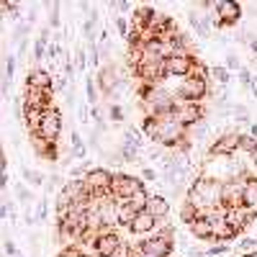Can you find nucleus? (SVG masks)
Listing matches in <instances>:
<instances>
[{"instance_id":"35","label":"nucleus","mask_w":257,"mask_h":257,"mask_svg":"<svg viewBox=\"0 0 257 257\" xmlns=\"http://www.w3.org/2000/svg\"><path fill=\"white\" fill-rule=\"evenodd\" d=\"M13 75H16V57L8 54L6 57V80H13Z\"/></svg>"},{"instance_id":"26","label":"nucleus","mask_w":257,"mask_h":257,"mask_svg":"<svg viewBox=\"0 0 257 257\" xmlns=\"http://www.w3.org/2000/svg\"><path fill=\"white\" fill-rule=\"evenodd\" d=\"M196 219H201V211H198L196 206H190V203H185V201H183V206H180V221L190 226Z\"/></svg>"},{"instance_id":"38","label":"nucleus","mask_w":257,"mask_h":257,"mask_svg":"<svg viewBox=\"0 0 257 257\" xmlns=\"http://www.w3.org/2000/svg\"><path fill=\"white\" fill-rule=\"evenodd\" d=\"M16 198L24 201V203H31V190L24 188V185H16Z\"/></svg>"},{"instance_id":"23","label":"nucleus","mask_w":257,"mask_h":257,"mask_svg":"<svg viewBox=\"0 0 257 257\" xmlns=\"http://www.w3.org/2000/svg\"><path fill=\"white\" fill-rule=\"evenodd\" d=\"M188 21H190L193 31L198 34V39H208V34H211V21H208L203 13H196V11H193V13L188 16Z\"/></svg>"},{"instance_id":"13","label":"nucleus","mask_w":257,"mask_h":257,"mask_svg":"<svg viewBox=\"0 0 257 257\" xmlns=\"http://www.w3.org/2000/svg\"><path fill=\"white\" fill-rule=\"evenodd\" d=\"M216 16H219L216 26H234L242 18V6L234 3V0H224V3H216Z\"/></svg>"},{"instance_id":"9","label":"nucleus","mask_w":257,"mask_h":257,"mask_svg":"<svg viewBox=\"0 0 257 257\" xmlns=\"http://www.w3.org/2000/svg\"><path fill=\"white\" fill-rule=\"evenodd\" d=\"M111 183H113V175L103 167H95V170L85 173V185H88L90 193H111Z\"/></svg>"},{"instance_id":"4","label":"nucleus","mask_w":257,"mask_h":257,"mask_svg":"<svg viewBox=\"0 0 257 257\" xmlns=\"http://www.w3.org/2000/svg\"><path fill=\"white\" fill-rule=\"evenodd\" d=\"M198 57H193L188 52H175V54H170L165 59V75L167 77H188L190 70H193V64H196Z\"/></svg>"},{"instance_id":"40","label":"nucleus","mask_w":257,"mask_h":257,"mask_svg":"<svg viewBox=\"0 0 257 257\" xmlns=\"http://www.w3.org/2000/svg\"><path fill=\"white\" fill-rule=\"evenodd\" d=\"M254 244H257V239H252V237H242V242H239V249H242L244 254H249V252L254 249Z\"/></svg>"},{"instance_id":"16","label":"nucleus","mask_w":257,"mask_h":257,"mask_svg":"<svg viewBox=\"0 0 257 257\" xmlns=\"http://www.w3.org/2000/svg\"><path fill=\"white\" fill-rule=\"evenodd\" d=\"M128 229H132L137 237H144V234H155V229H157V219H155L149 211H139V213H137V219L132 221V226H128Z\"/></svg>"},{"instance_id":"32","label":"nucleus","mask_w":257,"mask_h":257,"mask_svg":"<svg viewBox=\"0 0 257 257\" xmlns=\"http://www.w3.org/2000/svg\"><path fill=\"white\" fill-rule=\"evenodd\" d=\"M226 70H234V72H242V70H244L237 54H229V57H226Z\"/></svg>"},{"instance_id":"39","label":"nucleus","mask_w":257,"mask_h":257,"mask_svg":"<svg viewBox=\"0 0 257 257\" xmlns=\"http://www.w3.org/2000/svg\"><path fill=\"white\" fill-rule=\"evenodd\" d=\"M85 90H88V100H90V103H95V100H98V85H95L93 80L85 82Z\"/></svg>"},{"instance_id":"27","label":"nucleus","mask_w":257,"mask_h":257,"mask_svg":"<svg viewBox=\"0 0 257 257\" xmlns=\"http://www.w3.org/2000/svg\"><path fill=\"white\" fill-rule=\"evenodd\" d=\"M211 77L216 80V82L221 85V88H226L229 80H231V72H229L226 67H211Z\"/></svg>"},{"instance_id":"8","label":"nucleus","mask_w":257,"mask_h":257,"mask_svg":"<svg viewBox=\"0 0 257 257\" xmlns=\"http://www.w3.org/2000/svg\"><path fill=\"white\" fill-rule=\"evenodd\" d=\"M121 82H123V77L118 75L116 67H111V64H108V67H100L98 75H95V85H98V90L103 95H116Z\"/></svg>"},{"instance_id":"25","label":"nucleus","mask_w":257,"mask_h":257,"mask_svg":"<svg viewBox=\"0 0 257 257\" xmlns=\"http://www.w3.org/2000/svg\"><path fill=\"white\" fill-rule=\"evenodd\" d=\"M244 206L257 208V175H249V180L244 183Z\"/></svg>"},{"instance_id":"1","label":"nucleus","mask_w":257,"mask_h":257,"mask_svg":"<svg viewBox=\"0 0 257 257\" xmlns=\"http://www.w3.org/2000/svg\"><path fill=\"white\" fill-rule=\"evenodd\" d=\"M221 188L224 183H216V180H208V178H196L190 185V190H196L201 201L206 203V208H216L221 206Z\"/></svg>"},{"instance_id":"18","label":"nucleus","mask_w":257,"mask_h":257,"mask_svg":"<svg viewBox=\"0 0 257 257\" xmlns=\"http://www.w3.org/2000/svg\"><path fill=\"white\" fill-rule=\"evenodd\" d=\"M213 224V234H211V239H216V242H229L231 237H237V229H234L229 221H226V216L224 219H213L211 221Z\"/></svg>"},{"instance_id":"14","label":"nucleus","mask_w":257,"mask_h":257,"mask_svg":"<svg viewBox=\"0 0 257 257\" xmlns=\"http://www.w3.org/2000/svg\"><path fill=\"white\" fill-rule=\"evenodd\" d=\"M257 219V208H249V206H242V208H226V221L237 229V231H242L247 224H252Z\"/></svg>"},{"instance_id":"17","label":"nucleus","mask_w":257,"mask_h":257,"mask_svg":"<svg viewBox=\"0 0 257 257\" xmlns=\"http://www.w3.org/2000/svg\"><path fill=\"white\" fill-rule=\"evenodd\" d=\"M31 149H34V155L41 157V160H57V149H54V142L44 139L41 134H34L31 137Z\"/></svg>"},{"instance_id":"15","label":"nucleus","mask_w":257,"mask_h":257,"mask_svg":"<svg viewBox=\"0 0 257 257\" xmlns=\"http://www.w3.org/2000/svg\"><path fill=\"white\" fill-rule=\"evenodd\" d=\"M24 100H26L29 108H41V111L54 108V105H52V90H39V88H29V85H26Z\"/></svg>"},{"instance_id":"7","label":"nucleus","mask_w":257,"mask_h":257,"mask_svg":"<svg viewBox=\"0 0 257 257\" xmlns=\"http://www.w3.org/2000/svg\"><path fill=\"white\" fill-rule=\"evenodd\" d=\"M239 144H242V134L239 132H226V134H221L216 142L211 144V155L234 157V155L239 152Z\"/></svg>"},{"instance_id":"21","label":"nucleus","mask_w":257,"mask_h":257,"mask_svg":"<svg viewBox=\"0 0 257 257\" xmlns=\"http://www.w3.org/2000/svg\"><path fill=\"white\" fill-rule=\"evenodd\" d=\"M44 113L47 111H41V108H29V105H24V121H26V128H29V134H39V128H41V121H44Z\"/></svg>"},{"instance_id":"5","label":"nucleus","mask_w":257,"mask_h":257,"mask_svg":"<svg viewBox=\"0 0 257 257\" xmlns=\"http://www.w3.org/2000/svg\"><path fill=\"white\" fill-rule=\"evenodd\" d=\"M175 118H178L185 128H193L196 123L203 121V105H201V103L180 100V98L175 95Z\"/></svg>"},{"instance_id":"12","label":"nucleus","mask_w":257,"mask_h":257,"mask_svg":"<svg viewBox=\"0 0 257 257\" xmlns=\"http://www.w3.org/2000/svg\"><path fill=\"white\" fill-rule=\"evenodd\" d=\"M39 134L49 139V142H57L59 134H62V113L57 108H49L44 113V121H41V128H39Z\"/></svg>"},{"instance_id":"11","label":"nucleus","mask_w":257,"mask_h":257,"mask_svg":"<svg viewBox=\"0 0 257 257\" xmlns=\"http://www.w3.org/2000/svg\"><path fill=\"white\" fill-rule=\"evenodd\" d=\"M121 237H118V234L113 231V229H105L103 234H100V239L95 242V254L98 257H116V252L121 249Z\"/></svg>"},{"instance_id":"42","label":"nucleus","mask_w":257,"mask_h":257,"mask_svg":"<svg viewBox=\"0 0 257 257\" xmlns=\"http://www.w3.org/2000/svg\"><path fill=\"white\" fill-rule=\"evenodd\" d=\"M111 8H113V11H118L121 16H123V13H128V11H132V6H128V3H123V0H121V3H111Z\"/></svg>"},{"instance_id":"44","label":"nucleus","mask_w":257,"mask_h":257,"mask_svg":"<svg viewBox=\"0 0 257 257\" xmlns=\"http://www.w3.org/2000/svg\"><path fill=\"white\" fill-rule=\"evenodd\" d=\"M111 118H113V121H121V118H123L121 105H111Z\"/></svg>"},{"instance_id":"51","label":"nucleus","mask_w":257,"mask_h":257,"mask_svg":"<svg viewBox=\"0 0 257 257\" xmlns=\"http://www.w3.org/2000/svg\"><path fill=\"white\" fill-rule=\"evenodd\" d=\"M252 165H254V167H257V152H254V155H252Z\"/></svg>"},{"instance_id":"52","label":"nucleus","mask_w":257,"mask_h":257,"mask_svg":"<svg viewBox=\"0 0 257 257\" xmlns=\"http://www.w3.org/2000/svg\"><path fill=\"white\" fill-rule=\"evenodd\" d=\"M242 257H257V254H254V252H249V254H242Z\"/></svg>"},{"instance_id":"45","label":"nucleus","mask_w":257,"mask_h":257,"mask_svg":"<svg viewBox=\"0 0 257 257\" xmlns=\"http://www.w3.org/2000/svg\"><path fill=\"white\" fill-rule=\"evenodd\" d=\"M142 178H144V180H157V173H155L152 167H144V173H142Z\"/></svg>"},{"instance_id":"41","label":"nucleus","mask_w":257,"mask_h":257,"mask_svg":"<svg viewBox=\"0 0 257 257\" xmlns=\"http://www.w3.org/2000/svg\"><path fill=\"white\" fill-rule=\"evenodd\" d=\"M6 254H11V257H18V249H16V242L8 237L6 239Z\"/></svg>"},{"instance_id":"28","label":"nucleus","mask_w":257,"mask_h":257,"mask_svg":"<svg viewBox=\"0 0 257 257\" xmlns=\"http://www.w3.org/2000/svg\"><path fill=\"white\" fill-rule=\"evenodd\" d=\"M44 57H49L47 41H41V39H34V62H41Z\"/></svg>"},{"instance_id":"37","label":"nucleus","mask_w":257,"mask_h":257,"mask_svg":"<svg viewBox=\"0 0 257 257\" xmlns=\"http://www.w3.org/2000/svg\"><path fill=\"white\" fill-rule=\"evenodd\" d=\"M219 254H229V244H216L206 249V257H219Z\"/></svg>"},{"instance_id":"20","label":"nucleus","mask_w":257,"mask_h":257,"mask_svg":"<svg viewBox=\"0 0 257 257\" xmlns=\"http://www.w3.org/2000/svg\"><path fill=\"white\" fill-rule=\"evenodd\" d=\"M144 211H149L152 216L160 221V219H167V213H170V203H167V198L165 196H149V201H147V208Z\"/></svg>"},{"instance_id":"24","label":"nucleus","mask_w":257,"mask_h":257,"mask_svg":"<svg viewBox=\"0 0 257 257\" xmlns=\"http://www.w3.org/2000/svg\"><path fill=\"white\" fill-rule=\"evenodd\" d=\"M190 234H193V237H198V239H211V234H213L211 219H196L190 224Z\"/></svg>"},{"instance_id":"2","label":"nucleus","mask_w":257,"mask_h":257,"mask_svg":"<svg viewBox=\"0 0 257 257\" xmlns=\"http://www.w3.org/2000/svg\"><path fill=\"white\" fill-rule=\"evenodd\" d=\"M208 93H211L208 82L206 80H196V77H183L180 85H178V90H175V95L180 100H188V103H201Z\"/></svg>"},{"instance_id":"47","label":"nucleus","mask_w":257,"mask_h":257,"mask_svg":"<svg viewBox=\"0 0 257 257\" xmlns=\"http://www.w3.org/2000/svg\"><path fill=\"white\" fill-rule=\"evenodd\" d=\"M8 183H11V178H8V170H3V178H0V185L8 188Z\"/></svg>"},{"instance_id":"19","label":"nucleus","mask_w":257,"mask_h":257,"mask_svg":"<svg viewBox=\"0 0 257 257\" xmlns=\"http://www.w3.org/2000/svg\"><path fill=\"white\" fill-rule=\"evenodd\" d=\"M26 85L29 88H39V90H52L54 88V77L47 70H31Z\"/></svg>"},{"instance_id":"30","label":"nucleus","mask_w":257,"mask_h":257,"mask_svg":"<svg viewBox=\"0 0 257 257\" xmlns=\"http://www.w3.org/2000/svg\"><path fill=\"white\" fill-rule=\"evenodd\" d=\"M116 29H118L121 39H128V34H132V26H128V21H126L123 16H118V18H116Z\"/></svg>"},{"instance_id":"31","label":"nucleus","mask_w":257,"mask_h":257,"mask_svg":"<svg viewBox=\"0 0 257 257\" xmlns=\"http://www.w3.org/2000/svg\"><path fill=\"white\" fill-rule=\"evenodd\" d=\"M75 67L80 72H85V67H88V54H85V49H77L75 52Z\"/></svg>"},{"instance_id":"33","label":"nucleus","mask_w":257,"mask_h":257,"mask_svg":"<svg viewBox=\"0 0 257 257\" xmlns=\"http://www.w3.org/2000/svg\"><path fill=\"white\" fill-rule=\"evenodd\" d=\"M90 64L100 70V49H98L95 41H90Z\"/></svg>"},{"instance_id":"6","label":"nucleus","mask_w":257,"mask_h":257,"mask_svg":"<svg viewBox=\"0 0 257 257\" xmlns=\"http://www.w3.org/2000/svg\"><path fill=\"white\" fill-rule=\"evenodd\" d=\"M247 180H229V183H224V188H221V206L224 208H242L244 206V183Z\"/></svg>"},{"instance_id":"43","label":"nucleus","mask_w":257,"mask_h":257,"mask_svg":"<svg viewBox=\"0 0 257 257\" xmlns=\"http://www.w3.org/2000/svg\"><path fill=\"white\" fill-rule=\"evenodd\" d=\"M59 54H62V47H59V44H52V47H49V59H52V62H57V57H59Z\"/></svg>"},{"instance_id":"29","label":"nucleus","mask_w":257,"mask_h":257,"mask_svg":"<svg viewBox=\"0 0 257 257\" xmlns=\"http://www.w3.org/2000/svg\"><path fill=\"white\" fill-rule=\"evenodd\" d=\"M147 201H149V193H147V190H139L137 196L132 198V203H134L137 211H144V208H147Z\"/></svg>"},{"instance_id":"22","label":"nucleus","mask_w":257,"mask_h":257,"mask_svg":"<svg viewBox=\"0 0 257 257\" xmlns=\"http://www.w3.org/2000/svg\"><path fill=\"white\" fill-rule=\"evenodd\" d=\"M116 213H118V224L121 226H132V221L137 219V208L132 201H116Z\"/></svg>"},{"instance_id":"34","label":"nucleus","mask_w":257,"mask_h":257,"mask_svg":"<svg viewBox=\"0 0 257 257\" xmlns=\"http://www.w3.org/2000/svg\"><path fill=\"white\" fill-rule=\"evenodd\" d=\"M49 11H52V13H49V26L57 29V26H59V3H52Z\"/></svg>"},{"instance_id":"36","label":"nucleus","mask_w":257,"mask_h":257,"mask_svg":"<svg viewBox=\"0 0 257 257\" xmlns=\"http://www.w3.org/2000/svg\"><path fill=\"white\" fill-rule=\"evenodd\" d=\"M239 85H242V88H252V85H254V75L249 70H242L239 72Z\"/></svg>"},{"instance_id":"49","label":"nucleus","mask_w":257,"mask_h":257,"mask_svg":"<svg viewBox=\"0 0 257 257\" xmlns=\"http://www.w3.org/2000/svg\"><path fill=\"white\" fill-rule=\"evenodd\" d=\"M249 49H252V52H254V57H257V36L249 41Z\"/></svg>"},{"instance_id":"50","label":"nucleus","mask_w":257,"mask_h":257,"mask_svg":"<svg viewBox=\"0 0 257 257\" xmlns=\"http://www.w3.org/2000/svg\"><path fill=\"white\" fill-rule=\"evenodd\" d=\"M82 175V167H72V178H80Z\"/></svg>"},{"instance_id":"3","label":"nucleus","mask_w":257,"mask_h":257,"mask_svg":"<svg viewBox=\"0 0 257 257\" xmlns=\"http://www.w3.org/2000/svg\"><path fill=\"white\" fill-rule=\"evenodd\" d=\"M139 190H144V183L134 175H113L111 183V196L116 201H132Z\"/></svg>"},{"instance_id":"46","label":"nucleus","mask_w":257,"mask_h":257,"mask_svg":"<svg viewBox=\"0 0 257 257\" xmlns=\"http://www.w3.org/2000/svg\"><path fill=\"white\" fill-rule=\"evenodd\" d=\"M77 118L85 123V121H88V108H85V105H80V108H77Z\"/></svg>"},{"instance_id":"48","label":"nucleus","mask_w":257,"mask_h":257,"mask_svg":"<svg viewBox=\"0 0 257 257\" xmlns=\"http://www.w3.org/2000/svg\"><path fill=\"white\" fill-rule=\"evenodd\" d=\"M249 137L257 139V123H249Z\"/></svg>"},{"instance_id":"10","label":"nucleus","mask_w":257,"mask_h":257,"mask_svg":"<svg viewBox=\"0 0 257 257\" xmlns=\"http://www.w3.org/2000/svg\"><path fill=\"white\" fill-rule=\"evenodd\" d=\"M142 247V254L144 257H170V252H173V239L167 237H147L139 242Z\"/></svg>"}]
</instances>
